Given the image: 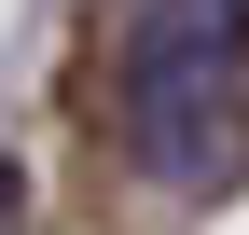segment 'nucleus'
<instances>
[{"label":"nucleus","mask_w":249,"mask_h":235,"mask_svg":"<svg viewBox=\"0 0 249 235\" xmlns=\"http://www.w3.org/2000/svg\"><path fill=\"white\" fill-rule=\"evenodd\" d=\"M124 152L166 194H235V166H249V0H139Z\"/></svg>","instance_id":"1"}]
</instances>
